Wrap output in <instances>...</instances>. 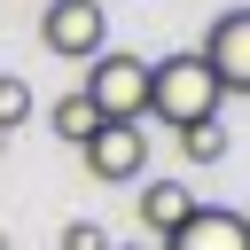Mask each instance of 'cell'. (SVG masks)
<instances>
[{
	"label": "cell",
	"mask_w": 250,
	"mask_h": 250,
	"mask_svg": "<svg viewBox=\"0 0 250 250\" xmlns=\"http://www.w3.org/2000/svg\"><path fill=\"white\" fill-rule=\"evenodd\" d=\"M133 219L148 227V242H164V234H180V227L195 219V188H188V180H141Z\"/></svg>",
	"instance_id": "obj_6"
},
{
	"label": "cell",
	"mask_w": 250,
	"mask_h": 250,
	"mask_svg": "<svg viewBox=\"0 0 250 250\" xmlns=\"http://www.w3.org/2000/svg\"><path fill=\"white\" fill-rule=\"evenodd\" d=\"M242 227H250V211H242Z\"/></svg>",
	"instance_id": "obj_13"
},
{
	"label": "cell",
	"mask_w": 250,
	"mask_h": 250,
	"mask_svg": "<svg viewBox=\"0 0 250 250\" xmlns=\"http://www.w3.org/2000/svg\"><path fill=\"white\" fill-rule=\"evenodd\" d=\"M125 250H133V242H125ZM141 250H156V242H141Z\"/></svg>",
	"instance_id": "obj_12"
},
{
	"label": "cell",
	"mask_w": 250,
	"mask_h": 250,
	"mask_svg": "<svg viewBox=\"0 0 250 250\" xmlns=\"http://www.w3.org/2000/svg\"><path fill=\"white\" fill-rule=\"evenodd\" d=\"M219 78H211V62L188 47V55H164V62H148V117H164L172 133H188V125H211L219 117Z\"/></svg>",
	"instance_id": "obj_1"
},
{
	"label": "cell",
	"mask_w": 250,
	"mask_h": 250,
	"mask_svg": "<svg viewBox=\"0 0 250 250\" xmlns=\"http://www.w3.org/2000/svg\"><path fill=\"white\" fill-rule=\"evenodd\" d=\"M195 55L211 62V78H219V94H250V8H234V16H219V23H211V39H203Z\"/></svg>",
	"instance_id": "obj_5"
},
{
	"label": "cell",
	"mask_w": 250,
	"mask_h": 250,
	"mask_svg": "<svg viewBox=\"0 0 250 250\" xmlns=\"http://www.w3.org/2000/svg\"><path fill=\"white\" fill-rule=\"evenodd\" d=\"M62 250H109V234H102L94 219H70V227H62Z\"/></svg>",
	"instance_id": "obj_11"
},
{
	"label": "cell",
	"mask_w": 250,
	"mask_h": 250,
	"mask_svg": "<svg viewBox=\"0 0 250 250\" xmlns=\"http://www.w3.org/2000/svg\"><path fill=\"white\" fill-rule=\"evenodd\" d=\"M23 117H31V86H23L16 70H0V133H16Z\"/></svg>",
	"instance_id": "obj_10"
},
{
	"label": "cell",
	"mask_w": 250,
	"mask_h": 250,
	"mask_svg": "<svg viewBox=\"0 0 250 250\" xmlns=\"http://www.w3.org/2000/svg\"><path fill=\"white\" fill-rule=\"evenodd\" d=\"M156 250H250V227L242 211H219V203H195V219L180 234H164Z\"/></svg>",
	"instance_id": "obj_7"
},
{
	"label": "cell",
	"mask_w": 250,
	"mask_h": 250,
	"mask_svg": "<svg viewBox=\"0 0 250 250\" xmlns=\"http://www.w3.org/2000/svg\"><path fill=\"white\" fill-rule=\"evenodd\" d=\"M86 172L109 180V188L141 180V172H148V125H102V133L86 141Z\"/></svg>",
	"instance_id": "obj_4"
},
{
	"label": "cell",
	"mask_w": 250,
	"mask_h": 250,
	"mask_svg": "<svg viewBox=\"0 0 250 250\" xmlns=\"http://www.w3.org/2000/svg\"><path fill=\"white\" fill-rule=\"evenodd\" d=\"M78 94L94 102V117H102V125H141V117H148V62H141V55L102 47Z\"/></svg>",
	"instance_id": "obj_2"
},
{
	"label": "cell",
	"mask_w": 250,
	"mask_h": 250,
	"mask_svg": "<svg viewBox=\"0 0 250 250\" xmlns=\"http://www.w3.org/2000/svg\"><path fill=\"white\" fill-rule=\"evenodd\" d=\"M39 47L62 55V62H94V55L109 47V16H102V0H47V16H39Z\"/></svg>",
	"instance_id": "obj_3"
},
{
	"label": "cell",
	"mask_w": 250,
	"mask_h": 250,
	"mask_svg": "<svg viewBox=\"0 0 250 250\" xmlns=\"http://www.w3.org/2000/svg\"><path fill=\"white\" fill-rule=\"evenodd\" d=\"M47 125H55V133H62L70 148H86V141L102 133V117H94V102H86V94H62V102L47 109Z\"/></svg>",
	"instance_id": "obj_8"
},
{
	"label": "cell",
	"mask_w": 250,
	"mask_h": 250,
	"mask_svg": "<svg viewBox=\"0 0 250 250\" xmlns=\"http://www.w3.org/2000/svg\"><path fill=\"white\" fill-rule=\"evenodd\" d=\"M180 148H188V164H219L234 141H227V125L211 117V125H188V133H180Z\"/></svg>",
	"instance_id": "obj_9"
}]
</instances>
